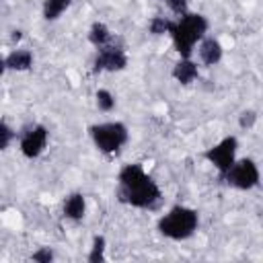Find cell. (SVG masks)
<instances>
[{
  "label": "cell",
  "mask_w": 263,
  "mask_h": 263,
  "mask_svg": "<svg viewBox=\"0 0 263 263\" xmlns=\"http://www.w3.org/2000/svg\"><path fill=\"white\" fill-rule=\"evenodd\" d=\"M68 4H70V0H47L45 6H43L45 18H55V16H60V14L66 10Z\"/></svg>",
  "instance_id": "cell-13"
},
{
  "label": "cell",
  "mask_w": 263,
  "mask_h": 263,
  "mask_svg": "<svg viewBox=\"0 0 263 263\" xmlns=\"http://www.w3.org/2000/svg\"><path fill=\"white\" fill-rule=\"evenodd\" d=\"M195 76H197V68H195V64H193V62L183 60V62H179V64H177V68H175V78H177L179 82L187 84V82H191Z\"/></svg>",
  "instance_id": "cell-10"
},
{
  "label": "cell",
  "mask_w": 263,
  "mask_h": 263,
  "mask_svg": "<svg viewBox=\"0 0 263 263\" xmlns=\"http://www.w3.org/2000/svg\"><path fill=\"white\" fill-rule=\"evenodd\" d=\"M6 66L12 70H27L31 66V53L29 51H14L8 55Z\"/></svg>",
  "instance_id": "cell-12"
},
{
  "label": "cell",
  "mask_w": 263,
  "mask_h": 263,
  "mask_svg": "<svg viewBox=\"0 0 263 263\" xmlns=\"http://www.w3.org/2000/svg\"><path fill=\"white\" fill-rule=\"evenodd\" d=\"M257 181H259V171L253 160H240L236 164L232 162V166L228 168V183L234 187L251 189Z\"/></svg>",
  "instance_id": "cell-5"
},
{
  "label": "cell",
  "mask_w": 263,
  "mask_h": 263,
  "mask_svg": "<svg viewBox=\"0 0 263 263\" xmlns=\"http://www.w3.org/2000/svg\"><path fill=\"white\" fill-rule=\"evenodd\" d=\"M97 103H99V107H101L103 111H111L113 105H115L113 97H111L107 90H99V92H97Z\"/></svg>",
  "instance_id": "cell-16"
},
{
  "label": "cell",
  "mask_w": 263,
  "mask_h": 263,
  "mask_svg": "<svg viewBox=\"0 0 263 263\" xmlns=\"http://www.w3.org/2000/svg\"><path fill=\"white\" fill-rule=\"evenodd\" d=\"M234 150H236V140L234 138H226L222 144H218L216 148H212L208 152V158L218 166L220 173H228V168L234 162Z\"/></svg>",
  "instance_id": "cell-6"
},
{
  "label": "cell",
  "mask_w": 263,
  "mask_h": 263,
  "mask_svg": "<svg viewBox=\"0 0 263 263\" xmlns=\"http://www.w3.org/2000/svg\"><path fill=\"white\" fill-rule=\"evenodd\" d=\"M199 55H201V60H203L205 64H216V62L220 60V55H222V47H220V43H218L216 39H205V41L201 43Z\"/></svg>",
  "instance_id": "cell-9"
},
{
  "label": "cell",
  "mask_w": 263,
  "mask_h": 263,
  "mask_svg": "<svg viewBox=\"0 0 263 263\" xmlns=\"http://www.w3.org/2000/svg\"><path fill=\"white\" fill-rule=\"evenodd\" d=\"M51 251H47V249H41V251H37L35 255H33V259L35 261H41V263H49L51 261Z\"/></svg>",
  "instance_id": "cell-19"
},
{
  "label": "cell",
  "mask_w": 263,
  "mask_h": 263,
  "mask_svg": "<svg viewBox=\"0 0 263 263\" xmlns=\"http://www.w3.org/2000/svg\"><path fill=\"white\" fill-rule=\"evenodd\" d=\"M123 66H125V55L119 47H103L95 62L97 70H121Z\"/></svg>",
  "instance_id": "cell-7"
},
{
  "label": "cell",
  "mask_w": 263,
  "mask_h": 263,
  "mask_svg": "<svg viewBox=\"0 0 263 263\" xmlns=\"http://www.w3.org/2000/svg\"><path fill=\"white\" fill-rule=\"evenodd\" d=\"M64 210H66V216H70V218H74V220L82 218V214H84V199H82V195H78V193L70 195Z\"/></svg>",
  "instance_id": "cell-11"
},
{
  "label": "cell",
  "mask_w": 263,
  "mask_h": 263,
  "mask_svg": "<svg viewBox=\"0 0 263 263\" xmlns=\"http://www.w3.org/2000/svg\"><path fill=\"white\" fill-rule=\"evenodd\" d=\"M45 140H47V134H45L43 127H35V129H31V132L23 138V142H21V148H23L25 156H29V158L37 156V154L45 148Z\"/></svg>",
  "instance_id": "cell-8"
},
{
  "label": "cell",
  "mask_w": 263,
  "mask_h": 263,
  "mask_svg": "<svg viewBox=\"0 0 263 263\" xmlns=\"http://www.w3.org/2000/svg\"><path fill=\"white\" fill-rule=\"evenodd\" d=\"M195 226H197V214L189 208L171 210V214H166L158 224L160 232L171 238H185L195 230Z\"/></svg>",
  "instance_id": "cell-3"
},
{
  "label": "cell",
  "mask_w": 263,
  "mask_h": 263,
  "mask_svg": "<svg viewBox=\"0 0 263 263\" xmlns=\"http://www.w3.org/2000/svg\"><path fill=\"white\" fill-rule=\"evenodd\" d=\"M166 4L171 6V10H173V12H183V10H185V6H187V2H185V0H166Z\"/></svg>",
  "instance_id": "cell-20"
},
{
  "label": "cell",
  "mask_w": 263,
  "mask_h": 263,
  "mask_svg": "<svg viewBox=\"0 0 263 263\" xmlns=\"http://www.w3.org/2000/svg\"><path fill=\"white\" fill-rule=\"evenodd\" d=\"M4 68H6V62H4V60H2V58H0V74H2V72H4Z\"/></svg>",
  "instance_id": "cell-22"
},
{
  "label": "cell",
  "mask_w": 263,
  "mask_h": 263,
  "mask_svg": "<svg viewBox=\"0 0 263 263\" xmlns=\"http://www.w3.org/2000/svg\"><path fill=\"white\" fill-rule=\"evenodd\" d=\"M103 251H105V238H103V236H97V238H95L92 253L88 255V261H90V263H99V261H103Z\"/></svg>",
  "instance_id": "cell-15"
},
{
  "label": "cell",
  "mask_w": 263,
  "mask_h": 263,
  "mask_svg": "<svg viewBox=\"0 0 263 263\" xmlns=\"http://www.w3.org/2000/svg\"><path fill=\"white\" fill-rule=\"evenodd\" d=\"M253 123H255V113H253V111L242 113V117H240V125H242V127H251Z\"/></svg>",
  "instance_id": "cell-21"
},
{
  "label": "cell",
  "mask_w": 263,
  "mask_h": 263,
  "mask_svg": "<svg viewBox=\"0 0 263 263\" xmlns=\"http://www.w3.org/2000/svg\"><path fill=\"white\" fill-rule=\"evenodd\" d=\"M168 27H171V23L164 21V18H160V16L152 18V23H150V31L156 33V35H162L164 31H168Z\"/></svg>",
  "instance_id": "cell-17"
},
{
  "label": "cell",
  "mask_w": 263,
  "mask_h": 263,
  "mask_svg": "<svg viewBox=\"0 0 263 263\" xmlns=\"http://www.w3.org/2000/svg\"><path fill=\"white\" fill-rule=\"evenodd\" d=\"M10 140H12V132L4 123H0V148H6Z\"/></svg>",
  "instance_id": "cell-18"
},
{
  "label": "cell",
  "mask_w": 263,
  "mask_h": 263,
  "mask_svg": "<svg viewBox=\"0 0 263 263\" xmlns=\"http://www.w3.org/2000/svg\"><path fill=\"white\" fill-rule=\"evenodd\" d=\"M107 39H109V31H107V27L101 25V23L92 25V29H90V41H92L95 45H103Z\"/></svg>",
  "instance_id": "cell-14"
},
{
  "label": "cell",
  "mask_w": 263,
  "mask_h": 263,
  "mask_svg": "<svg viewBox=\"0 0 263 263\" xmlns=\"http://www.w3.org/2000/svg\"><path fill=\"white\" fill-rule=\"evenodd\" d=\"M92 138L103 152H115L127 140V132L121 123H103L92 127Z\"/></svg>",
  "instance_id": "cell-4"
},
{
  "label": "cell",
  "mask_w": 263,
  "mask_h": 263,
  "mask_svg": "<svg viewBox=\"0 0 263 263\" xmlns=\"http://www.w3.org/2000/svg\"><path fill=\"white\" fill-rule=\"evenodd\" d=\"M119 181H121L119 193L132 205L148 208V205H152L160 197V191L154 185V181L150 177H146L144 171L138 164H127L119 173Z\"/></svg>",
  "instance_id": "cell-1"
},
{
  "label": "cell",
  "mask_w": 263,
  "mask_h": 263,
  "mask_svg": "<svg viewBox=\"0 0 263 263\" xmlns=\"http://www.w3.org/2000/svg\"><path fill=\"white\" fill-rule=\"evenodd\" d=\"M205 18L199 16V14H187L183 16L179 23H171L168 31L173 33V39H175V45L179 49L181 55H189L191 53V47L193 43L205 33Z\"/></svg>",
  "instance_id": "cell-2"
}]
</instances>
